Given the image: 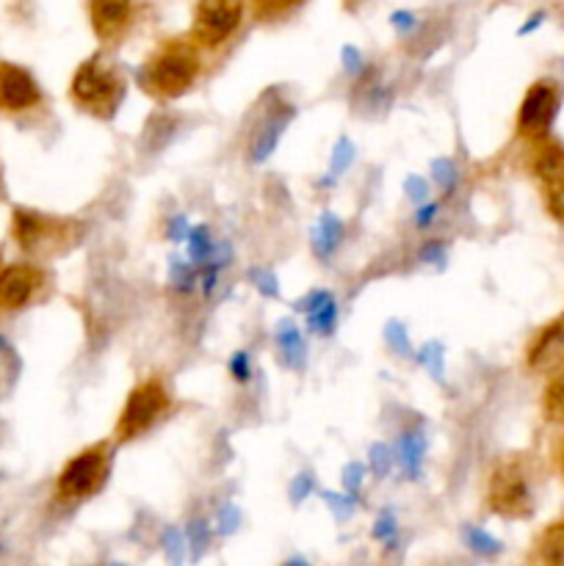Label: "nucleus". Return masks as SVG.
Masks as SVG:
<instances>
[{
    "label": "nucleus",
    "mask_w": 564,
    "mask_h": 566,
    "mask_svg": "<svg viewBox=\"0 0 564 566\" xmlns=\"http://www.w3.org/2000/svg\"><path fill=\"white\" fill-rule=\"evenodd\" d=\"M304 0H252V14L258 22H276L296 11Z\"/></svg>",
    "instance_id": "nucleus-16"
},
{
    "label": "nucleus",
    "mask_w": 564,
    "mask_h": 566,
    "mask_svg": "<svg viewBox=\"0 0 564 566\" xmlns=\"http://www.w3.org/2000/svg\"><path fill=\"white\" fill-rule=\"evenodd\" d=\"M14 232H17V241L22 243L25 249H64L70 247L66 238L75 241L77 238V224L72 221H61V219H48V216H33L20 210L14 216Z\"/></svg>",
    "instance_id": "nucleus-8"
},
{
    "label": "nucleus",
    "mask_w": 564,
    "mask_h": 566,
    "mask_svg": "<svg viewBox=\"0 0 564 566\" xmlns=\"http://www.w3.org/2000/svg\"><path fill=\"white\" fill-rule=\"evenodd\" d=\"M542 412L551 423H564V365L553 370L551 381L542 396Z\"/></svg>",
    "instance_id": "nucleus-15"
},
{
    "label": "nucleus",
    "mask_w": 564,
    "mask_h": 566,
    "mask_svg": "<svg viewBox=\"0 0 564 566\" xmlns=\"http://www.w3.org/2000/svg\"><path fill=\"white\" fill-rule=\"evenodd\" d=\"M70 94L77 108L92 114L94 119H111L125 97V81L103 55H92L72 75Z\"/></svg>",
    "instance_id": "nucleus-2"
},
{
    "label": "nucleus",
    "mask_w": 564,
    "mask_h": 566,
    "mask_svg": "<svg viewBox=\"0 0 564 566\" xmlns=\"http://www.w3.org/2000/svg\"><path fill=\"white\" fill-rule=\"evenodd\" d=\"M534 158H531V171L540 180L542 188L556 186V182L564 180V147L556 142H542L534 144Z\"/></svg>",
    "instance_id": "nucleus-13"
},
{
    "label": "nucleus",
    "mask_w": 564,
    "mask_h": 566,
    "mask_svg": "<svg viewBox=\"0 0 564 566\" xmlns=\"http://www.w3.org/2000/svg\"><path fill=\"white\" fill-rule=\"evenodd\" d=\"M534 558L542 564H564V517L536 536Z\"/></svg>",
    "instance_id": "nucleus-14"
},
{
    "label": "nucleus",
    "mask_w": 564,
    "mask_h": 566,
    "mask_svg": "<svg viewBox=\"0 0 564 566\" xmlns=\"http://www.w3.org/2000/svg\"><path fill=\"white\" fill-rule=\"evenodd\" d=\"M487 509L498 517L525 520L534 512L531 470L520 457H506L492 468L487 479Z\"/></svg>",
    "instance_id": "nucleus-3"
},
{
    "label": "nucleus",
    "mask_w": 564,
    "mask_h": 566,
    "mask_svg": "<svg viewBox=\"0 0 564 566\" xmlns=\"http://www.w3.org/2000/svg\"><path fill=\"white\" fill-rule=\"evenodd\" d=\"M343 3H346L348 9H357V6H359V0H343Z\"/></svg>",
    "instance_id": "nucleus-19"
},
{
    "label": "nucleus",
    "mask_w": 564,
    "mask_h": 566,
    "mask_svg": "<svg viewBox=\"0 0 564 566\" xmlns=\"http://www.w3.org/2000/svg\"><path fill=\"white\" fill-rule=\"evenodd\" d=\"M42 99V92L22 66L0 64V108L28 111Z\"/></svg>",
    "instance_id": "nucleus-10"
},
{
    "label": "nucleus",
    "mask_w": 564,
    "mask_h": 566,
    "mask_svg": "<svg viewBox=\"0 0 564 566\" xmlns=\"http://www.w3.org/2000/svg\"><path fill=\"white\" fill-rule=\"evenodd\" d=\"M529 368L531 370H556L564 365V315L551 321L529 346Z\"/></svg>",
    "instance_id": "nucleus-11"
},
{
    "label": "nucleus",
    "mask_w": 564,
    "mask_h": 566,
    "mask_svg": "<svg viewBox=\"0 0 564 566\" xmlns=\"http://www.w3.org/2000/svg\"><path fill=\"white\" fill-rule=\"evenodd\" d=\"M558 111V88L551 81H536L525 92L523 103L518 111V136L523 142L536 144L547 138L553 119Z\"/></svg>",
    "instance_id": "nucleus-7"
},
{
    "label": "nucleus",
    "mask_w": 564,
    "mask_h": 566,
    "mask_svg": "<svg viewBox=\"0 0 564 566\" xmlns=\"http://www.w3.org/2000/svg\"><path fill=\"white\" fill-rule=\"evenodd\" d=\"M542 199H545L547 213H551L553 219L562 221V224H564V180L556 182V186L542 188Z\"/></svg>",
    "instance_id": "nucleus-17"
},
{
    "label": "nucleus",
    "mask_w": 564,
    "mask_h": 566,
    "mask_svg": "<svg viewBox=\"0 0 564 566\" xmlns=\"http://www.w3.org/2000/svg\"><path fill=\"white\" fill-rule=\"evenodd\" d=\"M171 407L169 390L160 379H144L127 396L125 407H122L119 418H116L114 434L116 442H133L142 434H147Z\"/></svg>",
    "instance_id": "nucleus-4"
},
{
    "label": "nucleus",
    "mask_w": 564,
    "mask_h": 566,
    "mask_svg": "<svg viewBox=\"0 0 564 566\" xmlns=\"http://www.w3.org/2000/svg\"><path fill=\"white\" fill-rule=\"evenodd\" d=\"M202 72V50L191 39H169L153 55H147L138 83L153 99H177L197 83Z\"/></svg>",
    "instance_id": "nucleus-1"
},
{
    "label": "nucleus",
    "mask_w": 564,
    "mask_h": 566,
    "mask_svg": "<svg viewBox=\"0 0 564 566\" xmlns=\"http://www.w3.org/2000/svg\"><path fill=\"white\" fill-rule=\"evenodd\" d=\"M88 17L100 42H116L133 22V0H88Z\"/></svg>",
    "instance_id": "nucleus-9"
},
{
    "label": "nucleus",
    "mask_w": 564,
    "mask_h": 566,
    "mask_svg": "<svg viewBox=\"0 0 564 566\" xmlns=\"http://www.w3.org/2000/svg\"><path fill=\"white\" fill-rule=\"evenodd\" d=\"M243 0H199L194 9L191 42L199 50H216L241 28Z\"/></svg>",
    "instance_id": "nucleus-6"
},
{
    "label": "nucleus",
    "mask_w": 564,
    "mask_h": 566,
    "mask_svg": "<svg viewBox=\"0 0 564 566\" xmlns=\"http://www.w3.org/2000/svg\"><path fill=\"white\" fill-rule=\"evenodd\" d=\"M558 470H562V475H564V442H562V448H558Z\"/></svg>",
    "instance_id": "nucleus-18"
},
{
    "label": "nucleus",
    "mask_w": 564,
    "mask_h": 566,
    "mask_svg": "<svg viewBox=\"0 0 564 566\" xmlns=\"http://www.w3.org/2000/svg\"><path fill=\"white\" fill-rule=\"evenodd\" d=\"M39 285H42V274L33 265H9L0 274V307H25Z\"/></svg>",
    "instance_id": "nucleus-12"
},
{
    "label": "nucleus",
    "mask_w": 564,
    "mask_h": 566,
    "mask_svg": "<svg viewBox=\"0 0 564 566\" xmlns=\"http://www.w3.org/2000/svg\"><path fill=\"white\" fill-rule=\"evenodd\" d=\"M111 468V446L108 442H94L86 451L75 453L64 464L59 475V497L66 503L86 501L103 490Z\"/></svg>",
    "instance_id": "nucleus-5"
}]
</instances>
